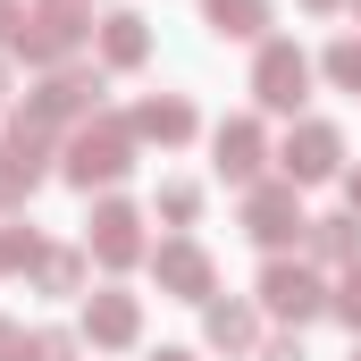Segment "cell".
<instances>
[{
  "label": "cell",
  "instance_id": "21",
  "mask_svg": "<svg viewBox=\"0 0 361 361\" xmlns=\"http://www.w3.org/2000/svg\"><path fill=\"white\" fill-rule=\"evenodd\" d=\"M68 353H76V345H68L59 328H42V336H25V353H17V361H68Z\"/></svg>",
  "mask_w": 361,
  "mask_h": 361
},
{
  "label": "cell",
  "instance_id": "1",
  "mask_svg": "<svg viewBox=\"0 0 361 361\" xmlns=\"http://www.w3.org/2000/svg\"><path fill=\"white\" fill-rule=\"evenodd\" d=\"M126 160H135V126H126V118H92L85 135L68 143V177H76V185L126 177Z\"/></svg>",
  "mask_w": 361,
  "mask_h": 361
},
{
  "label": "cell",
  "instance_id": "12",
  "mask_svg": "<svg viewBox=\"0 0 361 361\" xmlns=\"http://www.w3.org/2000/svg\"><path fill=\"white\" fill-rule=\"evenodd\" d=\"M85 336H92V345H135V302H126V294H92Z\"/></svg>",
  "mask_w": 361,
  "mask_h": 361
},
{
  "label": "cell",
  "instance_id": "19",
  "mask_svg": "<svg viewBox=\"0 0 361 361\" xmlns=\"http://www.w3.org/2000/svg\"><path fill=\"white\" fill-rule=\"evenodd\" d=\"M328 76L345 92H361V42H336V51H328Z\"/></svg>",
  "mask_w": 361,
  "mask_h": 361
},
{
  "label": "cell",
  "instance_id": "8",
  "mask_svg": "<svg viewBox=\"0 0 361 361\" xmlns=\"http://www.w3.org/2000/svg\"><path fill=\"white\" fill-rule=\"evenodd\" d=\"M92 261H101V269L143 261V235H135V210H126V202H101V210H92Z\"/></svg>",
  "mask_w": 361,
  "mask_h": 361
},
{
  "label": "cell",
  "instance_id": "25",
  "mask_svg": "<svg viewBox=\"0 0 361 361\" xmlns=\"http://www.w3.org/2000/svg\"><path fill=\"white\" fill-rule=\"evenodd\" d=\"M261 361H311V353H302L294 336H277V345H269V353H261Z\"/></svg>",
  "mask_w": 361,
  "mask_h": 361
},
{
  "label": "cell",
  "instance_id": "7",
  "mask_svg": "<svg viewBox=\"0 0 361 361\" xmlns=\"http://www.w3.org/2000/svg\"><path fill=\"white\" fill-rule=\"evenodd\" d=\"M42 143H51V135H34L25 118L8 126V152H0V210L34 193V177H42Z\"/></svg>",
  "mask_w": 361,
  "mask_h": 361
},
{
  "label": "cell",
  "instance_id": "18",
  "mask_svg": "<svg viewBox=\"0 0 361 361\" xmlns=\"http://www.w3.org/2000/svg\"><path fill=\"white\" fill-rule=\"evenodd\" d=\"M34 277H42V294H76L85 261H76V252H34Z\"/></svg>",
  "mask_w": 361,
  "mask_h": 361
},
{
  "label": "cell",
  "instance_id": "11",
  "mask_svg": "<svg viewBox=\"0 0 361 361\" xmlns=\"http://www.w3.org/2000/svg\"><path fill=\"white\" fill-rule=\"evenodd\" d=\"M219 177H235V185H252V177H261V126H252V118L219 126Z\"/></svg>",
  "mask_w": 361,
  "mask_h": 361
},
{
  "label": "cell",
  "instance_id": "24",
  "mask_svg": "<svg viewBox=\"0 0 361 361\" xmlns=\"http://www.w3.org/2000/svg\"><path fill=\"white\" fill-rule=\"evenodd\" d=\"M25 353V328H17V319H0V361H17Z\"/></svg>",
  "mask_w": 361,
  "mask_h": 361
},
{
  "label": "cell",
  "instance_id": "28",
  "mask_svg": "<svg viewBox=\"0 0 361 361\" xmlns=\"http://www.w3.org/2000/svg\"><path fill=\"white\" fill-rule=\"evenodd\" d=\"M302 8H336V0H302Z\"/></svg>",
  "mask_w": 361,
  "mask_h": 361
},
{
  "label": "cell",
  "instance_id": "22",
  "mask_svg": "<svg viewBox=\"0 0 361 361\" xmlns=\"http://www.w3.org/2000/svg\"><path fill=\"white\" fill-rule=\"evenodd\" d=\"M328 311H336V319H353V328H361V261L345 269V286H336V302H328Z\"/></svg>",
  "mask_w": 361,
  "mask_h": 361
},
{
  "label": "cell",
  "instance_id": "14",
  "mask_svg": "<svg viewBox=\"0 0 361 361\" xmlns=\"http://www.w3.org/2000/svg\"><path fill=\"white\" fill-rule=\"evenodd\" d=\"M202 336H210L219 353H244V345H252V311H244V302H210V311H202Z\"/></svg>",
  "mask_w": 361,
  "mask_h": 361
},
{
  "label": "cell",
  "instance_id": "10",
  "mask_svg": "<svg viewBox=\"0 0 361 361\" xmlns=\"http://www.w3.org/2000/svg\"><path fill=\"white\" fill-rule=\"evenodd\" d=\"M160 286L185 294V302H202V294H210V261H202V244H160Z\"/></svg>",
  "mask_w": 361,
  "mask_h": 361
},
{
  "label": "cell",
  "instance_id": "29",
  "mask_svg": "<svg viewBox=\"0 0 361 361\" xmlns=\"http://www.w3.org/2000/svg\"><path fill=\"white\" fill-rule=\"evenodd\" d=\"M353 210H361V177H353Z\"/></svg>",
  "mask_w": 361,
  "mask_h": 361
},
{
  "label": "cell",
  "instance_id": "15",
  "mask_svg": "<svg viewBox=\"0 0 361 361\" xmlns=\"http://www.w3.org/2000/svg\"><path fill=\"white\" fill-rule=\"evenodd\" d=\"M101 51H109V68H135V59L152 51V34H143V17H126V8H118V17L101 25Z\"/></svg>",
  "mask_w": 361,
  "mask_h": 361
},
{
  "label": "cell",
  "instance_id": "27",
  "mask_svg": "<svg viewBox=\"0 0 361 361\" xmlns=\"http://www.w3.org/2000/svg\"><path fill=\"white\" fill-rule=\"evenodd\" d=\"M0 109H8V68H0Z\"/></svg>",
  "mask_w": 361,
  "mask_h": 361
},
{
  "label": "cell",
  "instance_id": "26",
  "mask_svg": "<svg viewBox=\"0 0 361 361\" xmlns=\"http://www.w3.org/2000/svg\"><path fill=\"white\" fill-rule=\"evenodd\" d=\"M8 34H17V0H0V42H8Z\"/></svg>",
  "mask_w": 361,
  "mask_h": 361
},
{
  "label": "cell",
  "instance_id": "20",
  "mask_svg": "<svg viewBox=\"0 0 361 361\" xmlns=\"http://www.w3.org/2000/svg\"><path fill=\"white\" fill-rule=\"evenodd\" d=\"M160 210H169V219H193V210H202V185H160Z\"/></svg>",
  "mask_w": 361,
  "mask_h": 361
},
{
  "label": "cell",
  "instance_id": "5",
  "mask_svg": "<svg viewBox=\"0 0 361 361\" xmlns=\"http://www.w3.org/2000/svg\"><path fill=\"white\" fill-rule=\"evenodd\" d=\"M244 227H252V235H261V244L277 252V244H294L311 219L294 210V185H252V202H244Z\"/></svg>",
  "mask_w": 361,
  "mask_h": 361
},
{
  "label": "cell",
  "instance_id": "13",
  "mask_svg": "<svg viewBox=\"0 0 361 361\" xmlns=\"http://www.w3.org/2000/svg\"><path fill=\"white\" fill-rule=\"evenodd\" d=\"M126 126H135V135H152V143H185V135H193V109H185V101H143Z\"/></svg>",
  "mask_w": 361,
  "mask_h": 361
},
{
  "label": "cell",
  "instance_id": "23",
  "mask_svg": "<svg viewBox=\"0 0 361 361\" xmlns=\"http://www.w3.org/2000/svg\"><path fill=\"white\" fill-rule=\"evenodd\" d=\"M34 261V235L25 227H0V269H25Z\"/></svg>",
  "mask_w": 361,
  "mask_h": 361
},
{
  "label": "cell",
  "instance_id": "17",
  "mask_svg": "<svg viewBox=\"0 0 361 361\" xmlns=\"http://www.w3.org/2000/svg\"><path fill=\"white\" fill-rule=\"evenodd\" d=\"M311 252H319V261H353V252H361V227H353V219H319V227H311Z\"/></svg>",
  "mask_w": 361,
  "mask_h": 361
},
{
  "label": "cell",
  "instance_id": "6",
  "mask_svg": "<svg viewBox=\"0 0 361 361\" xmlns=\"http://www.w3.org/2000/svg\"><path fill=\"white\" fill-rule=\"evenodd\" d=\"M261 302H269L277 319H319V311H328L319 277H311V269H294V261H277V269L261 277Z\"/></svg>",
  "mask_w": 361,
  "mask_h": 361
},
{
  "label": "cell",
  "instance_id": "3",
  "mask_svg": "<svg viewBox=\"0 0 361 361\" xmlns=\"http://www.w3.org/2000/svg\"><path fill=\"white\" fill-rule=\"evenodd\" d=\"M252 92H261L269 109H302V92H311V59H302L294 42H269L261 68H252Z\"/></svg>",
  "mask_w": 361,
  "mask_h": 361
},
{
  "label": "cell",
  "instance_id": "30",
  "mask_svg": "<svg viewBox=\"0 0 361 361\" xmlns=\"http://www.w3.org/2000/svg\"><path fill=\"white\" fill-rule=\"evenodd\" d=\"M160 361H185V353H160Z\"/></svg>",
  "mask_w": 361,
  "mask_h": 361
},
{
  "label": "cell",
  "instance_id": "4",
  "mask_svg": "<svg viewBox=\"0 0 361 361\" xmlns=\"http://www.w3.org/2000/svg\"><path fill=\"white\" fill-rule=\"evenodd\" d=\"M336 160H345V143H336V126H294L286 135V185H319V177H336Z\"/></svg>",
  "mask_w": 361,
  "mask_h": 361
},
{
  "label": "cell",
  "instance_id": "2",
  "mask_svg": "<svg viewBox=\"0 0 361 361\" xmlns=\"http://www.w3.org/2000/svg\"><path fill=\"white\" fill-rule=\"evenodd\" d=\"M76 42H85V0H34V17L17 25V51H25L34 68L68 59Z\"/></svg>",
  "mask_w": 361,
  "mask_h": 361
},
{
  "label": "cell",
  "instance_id": "16",
  "mask_svg": "<svg viewBox=\"0 0 361 361\" xmlns=\"http://www.w3.org/2000/svg\"><path fill=\"white\" fill-rule=\"evenodd\" d=\"M202 17H210L219 34H261V25H269V0H202Z\"/></svg>",
  "mask_w": 361,
  "mask_h": 361
},
{
  "label": "cell",
  "instance_id": "9",
  "mask_svg": "<svg viewBox=\"0 0 361 361\" xmlns=\"http://www.w3.org/2000/svg\"><path fill=\"white\" fill-rule=\"evenodd\" d=\"M92 92H101V76H51V85L34 92V109H25V126H34V135H51L59 118H76V109H92Z\"/></svg>",
  "mask_w": 361,
  "mask_h": 361
},
{
  "label": "cell",
  "instance_id": "31",
  "mask_svg": "<svg viewBox=\"0 0 361 361\" xmlns=\"http://www.w3.org/2000/svg\"><path fill=\"white\" fill-rule=\"evenodd\" d=\"M353 8H361V0H353Z\"/></svg>",
  "mask_w": 361,
  "mask_h": 361
}]
</instances>
